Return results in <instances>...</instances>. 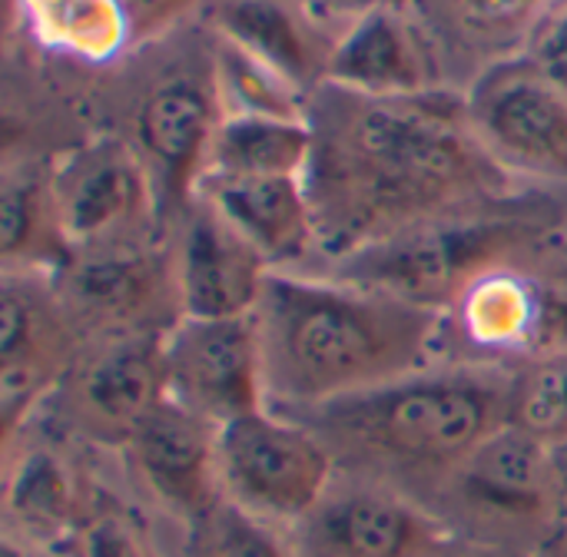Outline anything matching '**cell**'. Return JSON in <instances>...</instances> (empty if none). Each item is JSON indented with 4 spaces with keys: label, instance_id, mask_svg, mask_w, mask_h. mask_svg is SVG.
I'll return each instance as SVG.
<instances>
[{
    "label": "cell",
    "instance_id": "obj_31",
    "mask_svg": "<svg viewBox=\"0 0 567 557\" xmlns=\"http://www.w3.org/2000/svg\"><path fill=\"white\" fill-rule=\"evenodd\" d=\"M532 63L567 96V0H558L525 50Z\"/></svg>",
    "mask_w": 567,
    "mask_h": 557
},
{
    "label": "cell",
    "instance_id": "obj_11",
    "mask_svg": "<svg viewBox=\"0 0 567 557\" xmlns=\"http://www.w3.org/2000/svg\"><path fill=\"white\" fill-rule=\"evenodd\" d=\"M0 319V432L10 445L50 402L86 336L43 272H3Z\"/></svg>",
    "mask_w": 567,
    "mask_h": 557
},
{
    "label": "cell",
    "instance_id": "obj_13",
    "mask_svg": "<svg viewBox=\"0 0 567 557\" xmlns=\"http://www.w3.org/2000/svg\"><path fill=\"white\" fill-rule=\"evenodd\" d=\"M219 120L223 103L213 76V50L203 66L163 73L136 103L133 149L153 176L166 229L196 196Z\"/></svg>",
    "mask_w": 567,
    "mask_h": 557
},
{
    "label": "cell",
    "instance_id": "obj_26",
    "mask_svg": "<svg viewBox=\"0 0 567 557\" xmlns=\"http://www.w3.org/2000/svg\"><path fill=\"white\" fill-rule=\"evenodd\" d=\"M213 76L223 103V116H279L306 120L309 93L289 83L282 73L246 53L243 47L213 33Z\"/></svg>",
    "mask_w": 567,
    "mask_h": 557
},
{
    "label": "cell",
    "instance_id": "obj_21",
    "mask_svg": "<svg viewBox=\"0 0 567 557\" xmlns=\"http://www.w3.org/2000/svg\"><path fill=\"white\" fill-rule=\"evenodd\" d=\"M435 40L442 63L455 56L472 80L528 50L555 0H405ZM468 80V83H472Z\"/></svg>",
    "mask_w": 567,
    "mask_h": 557
},
{
    "label": "cell",
    "instance_id": "obj_7",
    "mask_svg": "<svg viewBox=\"0 0 567 557\" xmlns=\"http://www.w3.org/2000/svg\"><path fill=\"white\" fill-rule=\"evenodd\" d=\"M53 282L86 342L166 336L183 319L169 233L146 243L73 252L70 262L53 272Z\"/></svg>",
    "mask_w": 567,
    "mask_h": 557
},
{
    "label": "cell",
    "instance_id": "obj_3",
    "mask_svg": "<svg viewBox=\"0 0 567 557\" xmlns=\"http://www.w3.org/2000/svg\"><path fill=\"white\" fill-rule=\"evenodd\" d=\"M289 415L329 445L339 472L389 485L432 512L472 452L515 422V372L439 359L379 389Z\"/></svg>",
    "mask_w": 567,
    "mask_h": 557
},
{
    "label": "cell",
    "instance_id": "obj_14",
    "mask_svg": "<svg viewBox=\"0 0 567 557\" xmlns=\"http://www.w3.org/2000/svg\"><path fill=\"white\" fill-rule=\"evenodd\" d=\"M296 557H422L455 535L415 498L349 475L289 528Z\"/></svg>",
    "mask_w": 567,
    "mask_h": 557
},
{
    "label": "cell",
    "instance_id": "obj_25",
    "mask_svg": "<svg viewBox=\"0 0 567 557\" xmlns=\"http://www.w3.org/2000/svg\"><path fill=\"white\" fill-rule=\"evenodd\" d=\"M17 13L37 47L80 63H113L133 47L120 0H17Z\"/></svg>",
    "mask_w": 567,
    "mask_h": 557
},
{
    "label": "cell",
    "instance_id": "obj_17",
    "mask_svg": "<svg viewBox=\"0 0 567 557\" xmlns=\"http://www.w3.org/2000/svg\"><path fill=\"white\" fill-rule=\"evenodd\" d=\"M169 249L183 299V316L233 319L252 316L269 262L199 196L169 223Z\"/></svg>",
    "mask_w": 567,
    "mask_h": 557
},
{
    "label": "cell",
    "instance_id": "obj_6",
    "mask_svg": "<svg viewBox=\"0 0 567 557\" xmlns=\"http://www.w3.org/2000/svg\"><path fill=\"white\" fill-rule=\"evenodd\" d=\"M216 465L229 505L286 532L339 478L329 445L302 419L269 405L219 425Z\"/></svg>",
    "mask_w": 567,
    "mask_h": 557
},
{
    "label": "cell",
    "instance_id": "obj_32",
    "mask_svg": "<svg viewBox=\"0 0 567 557\" xmlns=\"http://www.w3.org/2000/svg\"><path fill=\"white\" fill-rule=\"evenodd\" d=\"M299 3L306 7V13H309L316 23H322V27L339 23V30H342L346 23H352L355 17H362V13H369V10H375V7L405 3V0H299Z\"/></svg>",
    "mask_w": 567,
    "mask_h": 557
},
{
    "label": "cell",
    "instance_id": "obj_37",
    "mask_svg": "<svg viewBox=\"0 0 567 557\" xmlns=\"http://www.w3.org/2000/svg\"><path fill=\"white\" fill-rule=\"evenodd\" d=\"M555 3H558V0H555Z\"/></svg>",
    "mask_w": 567,
    "mask_h": 557
},
{
    "label": "cell",
    "instance_id": "obj_15",
    "mask_svg": "<svg viewBox=\"0 0 567 557\" xmlns=\"http://www.w3.org/2000/svg\"><path fill=\"white\" fill-rule=\"evenodd\" d=\"M163 365L169 399L213 425H226L266 409V382L252 316H183L163 336Z\"/></svg>",
    "mask_w": 567,
    "mask_h": 557
},
{
    "label": "cell",
    "instance_id": "obj_19",
    "mask_svg": "<svg viewBox=\"0 0 567 557\" xmlns=\"http://www.w3.org/2000/svg\"><path fill=\"white\" fill-rule=\"evenodd\" d=\"M196 196L209 203L272 272H312L322 259L306 176L199 179Z\"/></svg>",
    "mask_w": 567,
    "mask_h": 557
},
{
    "label": "cell",
    "instance_id": "obj_9",
    "mask_svg": "<svg viewBox=\"0 0 567 557\" xmlns=\"http://www.w3.org/2000/svg\"><path fill=\"white\" fill-rule=\"evenodd\" d=\"M435 502H442L449 515H458L475 535L505 541L528 538L532 551L561 515L548 442L515 422L498 429L472 452Z\"/></svg>",
    "mask_w": 567,
    "mask_h": 557
},
{
    "label": "cell",
    "instance_id": "obj_27",
    "mask_svg": "<svg viewBox=\"0 0 567 557\" xmlns=\"http://www.w3.org/2000/svg\"><path fill=\"white\" fill-rule=\"evenodd\" d=\"M193 557H296L289 532L229 505L216 502L189 525Z\"/></svg>",
    "mask_w": 567,
    "mask_h": 557
},
{
    "label": "cell",
    "instance_id": "obj_10",
    "mask_svg": "<svg viewBox=\"0 0 567 557\" xmlns=\"http://www.w3.org/2000/svg\"><path fill=\"white\" fill-rule=\"evenodd\" d=\"M53 199L73 252L166 236L156 186L120 136H100L50 166Z\"/></svg>",
    "mask_w": 567,
    "mask_h": 557
},
{
    "label": "cell",
    "instance_id": "obj_29",
    "mask_svg": "<svg viewBox=\"0 0 567 557\" xmlns=\"http://www.w3.org/2000/svg\"><path fill=\"white\" fill-rule=\"evenodd\" d=\"M80 557H156L146 535L120 512H96L86 518L80 541Z\"/></svg>",
    "mask_w": 567,
    "mask_h": 557
},
{
    "label": "cell",
    "instance_id": "obj_22",
    "mask_svg": "<svg viewBox=\"0 0 567 557\" xmlns=\"http://www.w3.org/2000/svg\"><path fill=\"white\" fill-rule=\"evenodd\" d=\"M3 512L13 525V538L30 548L76 545L86 525L83 492L66 458L50 445H10Z\"/></svg>",
    "mask_w": 567,
    "mask_h": 557
},
{
    "label": "cell",
    "instance_id": "obj_24",
    "mask_svg": "<svg viewBox=\"0 0 567 557\" xmlns=\"http://www.w3.org/2000/svg\"><path fill=\"white\" fill-rule=\"evenodd\" d=\"M312 159V126L279 116H223L206 156L203 179L306 176Z\"/></svg>",
    "mask_w": 567,
    "mask_h": 557
},
{
    "label": "cell",
    "instance_id": "obj_35",
    "mask_svg": "<svg viewBox=\"0 0 567 557\" xmlns=\"http://www.w3.org/2000/svg\"><path fill=\"white\" fill-rule=\"evenodd\" d=\"M0 557H33V548L23 545V541H17L13 535H7L3 545H0Z\"/></svg>",
    "mask_w": 567,
    "mask_h": 557
},
{
    "label": "cell",
    "instance_id": "obj_8",
    "mask_svg": "<svg viewBox=\"0 0 567 557\" xmlns=\"http://www.w3.org/2000/svg\"><path fill=\"white\" fill-rule=\"evenodd\" d=\"M465 110L505 173L525 186L567 189V96L528 53L478 73L465 86Z\"/></svg>",
    "mask_w": 567,
    "mask_h": 557
},
{
    "label": "cell",
    "instance_id": "obj_34",
    "mask_svg": "<svg viewBox=\"0 0 567 557\" xmlns=\"http://www.w3.org/2000/svg\"><path fill=\"white\" fill-rule=\"evenodd\" d=\"M548 458H551V478H555V492L561 508H567V435L548 442Z\"/></svg>",
    "mask_w": 567,
    "mask_h": 557
},
{
    "label": "cell",
    "instance_id": "obj_4",
    "mask_svg": "<svg viewBox=\"0 0 567 557\" xmlns=\"http://www.w3.org/2000/svg\"><path fill=\"white\" fill-rule=\"evenodd\" d=\"M567 236V209L551 189L435 219L395 239L336 259L316 272L445 312L478 276Z\"/></svg>",
    "mask_w": 567,
    "mask_h": 557
},
{
    "label": "cell",
    "instance_id": "obj_5",
    "mask_svg": "<svg viewBox=\"0 0 567 557\" xmlns=\"http://www.w3.org/2000/svg\"><path fill=\"white\" fill-rule=\"evenodd\" d=\"M567 349V236L478 276L442 312V359L525 369Z\"/></svg>",
    "mask_w": 567,
    "mask_h": 557
},
{
    "label": "cell",
    "instance_id": "obj_1",
    "mask_svg": "<svg viewBox=\"0 0 567 557\" xmlns=\"http://www.w3.org/2000/svg\"><path fill=\"white\" fill-rule=\"evenodd\" d=\"M309 126L306 193L322 252L316 269L425 223L538 189L492 159L472 130L465 90L455 86L362 96L322 83L309 96Z\"/></svg>",
    "mask_w": 567,
    "mask_h": 557
},
{
    "label": "cell",
    "instance_id": "obj_33",
    "mask_svg": "<svg viewBox=\"0 0 567 557\" xmlns=\"http://www.w3.org/2000/svg\"><path fill=\"white\" fill-rule=\"evenodd\" d=\"M528 557H567V508L551 522L545 538L528 551Z\"/></svg>",
    "mask_w": 567,
    "mask_h": 557
},
{
    "label": "cell",
    "instance_id": "obj_12",
    "mask_svg": "<svg viewBox=\"0 0 567 557\" xmlns=\"http://www.w3.org/2000/svg\"><path fill=\"white\" fill-rule=\"evenodd\" d=\"M166 399L163 336L90 339L50 395L73 432L120 448Z\"/></svg>",
    "mask_w": 567,
    "mask_h": 557
},
{
    "label": "cell",
    "instance_id": "obj_16",
    "mask_svg": "<svg viewBox=\"0 0 567 557\" xmlns=\"http://www.w3.org/2000/svg\"><path fill=\"white\" fill-rule=\"evenodd\" d=\"M326 83L362 96H419L449 86L442 53L409 3H385L346 23Z\"/></svg>",
    "mask_w": 567,
    "mask_h": 557
},
{
    "label": "cell",
    "instance_id": "obj_20",
    "mask_svg": "<svg viewBox=\"0 0 567 557\" xmlns=\"http://www.w3.org/2000/svg\"><path fill=\"white\" fill-rule=\"evenodd\" d=\"M213 33L243 47L302 93L326 83L332 43L299 0H209Z\"/></svg>",
    "mask_w": 567,
    "mask_h": 557
},
{
    "label": "cell",
    "instance_id": "obj_2",
    "mask_svg": "<svg viewBox=\"0 0 567 557\" xmlns=\"http://www.w3.org/2000/svg\"><path fill=\"white\" fill-rule=\"evenodd\" d=\"M266 405L319 409L442 359V316L326 276L269 272L252 309Z\"/></svg>",
    "mask_w": 567,
    "mask_h": 557
},
{
    "label": "cell",
    "instance_id": "obj_30",
    "mask_svg": "<svg viewBox=\"0 0 567 557\" xmlns=\"http://www.w3.org/2000/svg\"><path fill=\"white\" fill-rule=\"evenodd\" d=\"M126 10L133 47H146L173 33L203 0H120Z\"/></svg>",
    "mask_w": 567,
    "mask_h": 557
},
{
    "label": "cell",
    "instance_id": "obj_36",
    "mask_svg": "<svg viewBox=\"0 0 567 557\" xmlns=\"http://www.w3.org/2000/svg\"><path fill=\"white\" fill-rule=\"evenodd\" d=\"M422 557H472V555L458 551V548H455V541H449V545H442V548H435V551H429V555H422Z\"/></svg>",
    "mask_w": 567,
    "mask_h": 557
},
{
    "label": "cell",
    "instance_id": "obj_23",
    "mask_svg": "<svg viewBox=\"0 0 567 557\" xmlns=\"http://www.w3.org/2000/svg\"><path fill=\"white\" fill-rule=\"evenodd\" d=\"M0 256L3 272H60L73 249L63 236L50 166L10 163L0 186Z\"/></svg>",
    "mask_w": 567,
    "mask_h": 557
},
{
    "label": "cell",
    "instance_id": "obj_28",
    "mask_svg": "<svg viewBox=\"0 0 567 557\" xmlns=\"http://www.w3.org/2000/svg\"><path fill=\"white\" fill-rule=\"evenodd\" d=\"M515 425L545 442L567 435V349L515 372Z\"/></svg>",
    "mask_w": 567,
    "mask_h": 557
},
{
    "label": "cell",
    "instance_id": "obj_18",
    "mask_svg": "<svg viewBox=\"0 0 567 557\" xmlns=\"http://www.w3.org/2000/svg\"><path fill=\"white\" fill-rule=\"evenodd\" d=\"M216 445L219 425L166 399L126 442V455L156 502L193 525L223 502Z\"/></svg>",
    "mask_w": 567,
    "mask_h": 557
}]
</instances>
